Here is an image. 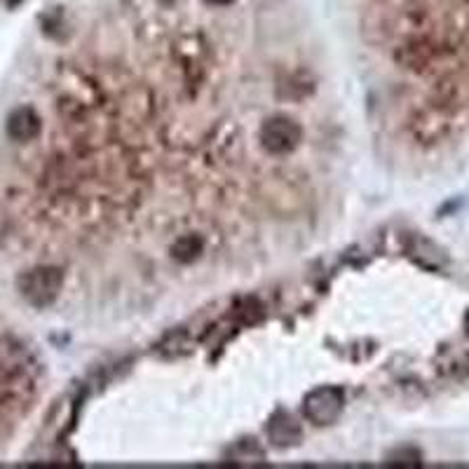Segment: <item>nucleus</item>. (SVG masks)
Returning <instances> with one entry per match:
<instances>
[{"label": "nucleus", "instance_id": "423d86ee", "mask_svg": "<svg viewBox=\"0 0 469 469\" xmlns=\"http://www.w3.org/2000/svg\"><path fill=\"white\" fill-rule=\"evenodd\" d=\"M268 436L275 446L287 449V446H294V443H298V439H301V425L288 416V413H277V416L273 418V422H270Z\"/></svg>", "mask_w": 469, "mask_h": 469}, {"label": "nucleus", "instance_id": "1a4fd4ad", "mask_svg": "<svg viewBox=\"0 0 469 469\" xmlns=\"http://www.w3.org/2000/svg\"><path fill=\"white\" fill-rule=\"evenodd\" d=\"M204 3H209V5H216V7H223V5H230V3H234V0H204Z\"/></svg>", "mask_w": 469, "mask_h": 469}, {"label": "nucleus", "instance_id": "39448f33", "mask_svg": "<svg viewBox=\"0 0 469 469\" xmlns=\"http://www.w3.org/2000/svg\"><path fill=\"white\" fill-rule=\"evenodd\" d=\"M28 382L27 378L14 369L0 366V411L10 409L12 404H19L27 399Z\"/></svg>", "mask_w": 469, "mask_h": 469}, {"label": "nucleus", "instance_id": "0eeeda50", "mask_svg": "<svg viewBox=\"0 0 469 469\" xmlns=\"http://www.w3.org/2000/svg\"><path fill=\"white\" fill-rule=\"evenodd\" d=\"M200 254H202V240L197 234L179 237V240L174 242V247H172V256L181 263H193Z\"/></svg>", "mask_w": 469, "mask_h": 469}, {"label": "nucleus", "instance_id": "6e6552de", "mask_svg": "<svg viewBox=\"0 0 469 469\" xmlns=\"http://www.w3.org/2000/svg\"><path fill=\"white\" fill-rule=\"evenodd\" d=\"M422 456L416 449H399L389 456V463L392 465H420Z\"/></svg>", "mask_w": 469, "mask_h": 469}, {"label": "nucleus", "instance_id": "f03ea898", "mask_svg": "<svg viewBox=\"0 0 469 469\" xmlns=\"http://www.w3.org/2000/svg\"><path fill=\"white\" fill-rule=\"evenodd\" d=\"M303 132L294 120L288 118H273L261 127L258 132V141L261 146L268 150L270 155H287L291 153L298 141H301Z\"/></svg>", "mask_w": 469, "mask_h": 469}, {"label": "nucleus", "instance_id": "20e7f679", "mask_svg": "<svg viewBox=\"0 0 469 469\" xmlns=\"http://www.w3.org/2000/svg\"><path fill=\"white\" fill-rule=\"evenodd\" d=\"M42 122L41 115L35 113L31 106L14 108L10 118H7V136L17 143H28L41 136Z\"/></svg>", "mask_w": 469, "mask_h": 469}, {"label": "nucleus", "instance_id": "f257e3e1", "mask_svg": "<svg viewBox=\"0 0 469 469\" xmlns=\"http://www.w3.org/2000/svg\"><path fill=\"white\" fill-rule=\"evenodd\" d=\"M17 287L31 305L45 308L59 296L61 287H64V275L57 268H34L19 277Z\"/></svg>", "mask_w": 469, "mask_h": 469}, {"label": "nucleus", "instance_id": "7ed1b4c3", "mask_svg": "<svg viewBox=\"0 0 469 469\" xmlns=\"http://www.w3.org/2000/svg\"><path fill=\"white\" fill-rule=\"evenodd\" d=\"M342 392L338 388H317L305 396L303 411L315 425H331L342 413Z\"/></svg>", "mask_w": 469, "mask_h": 469}]
</instances>
